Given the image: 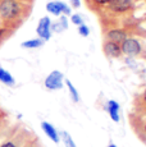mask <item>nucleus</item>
<instances>
[{
  "instance_id": "nucleus-9",
  "label": "nucleus",
  "mask_w": 146,
  "mask_h": 147,
  "mask_svg": "<svg viewBox=\"0 0 146 147\" xmlns=\"http://www.w3.org/2000/svg\"><path fill=\"white\" fill-rule=\"evenodd\" d=\"M41 128H43V131L45 132V134H46L47 137L53 141V142H55V143L59 142V133H58V131L50 123H47V121H43V123H41Z\"/></svg>"
},
{
  "instance_id": "nucleus-22",
  "label": "nucleus",
  "mask_w": 146,
  "mask_h": 147,
  "mask_svg": "<svg viewBox=\"0 0 146 147\" xmlns=\"http://www.w3.org/2000/svg\"><path fill=\"white\" fill-rule=\"evenodd\" d=\"M7 32H8V31H7V28H0V38H1L3 36H4Z\"/></svg>"
},
{
  "instance_id": "nucleus-11",
  "label": "nucleus",
  "mask_w": 146,
  "mask_h": 147,
  "mask_svg": "<svg viewBox=\"0 0 146 147\" xmlns=\"http://www.w3.org/2000/svg\"><path fill=\"white\" fill-rule=\"evenodd\" d=\"M0 82H3L4 84H8V86H14L16 84L14 77L1 67H0Z\"/></svg>"
},
{
  "instance_id": "nucleus-20",
  "label": "nucleus",
  "mask_w": 146,
  "mask_h": 147,
  "mask_svg": "<svg viewBox=\"0 0 146 147\" xmlns=\"http://www.w3.org/2000/svg\"><path fill=\"white\" fill-rule=\"evenodd\" d=\"M71 4H72L73 8H78L81 5V1L80 0H71Z\"/></svg>"
},
{
  "instance_id": "nucleus-21",
  "label": "nucleus",
  "mask_w": 146,
  "mask_h": 147,
  "mask_svg": "<svg viewBox=\"0 0 146 147\" xmlns=\"http://www.w3.org/2000/svg\"><path fill=\"white\" fill-rule=\"evenodd\" d=\"M141 100H142V104H144V105H146V88H145L144 94H142V96H141Z\"/></svg>"
},
{
  "instance_id": "nucleus-13",
  "label": "nucleus",
  "mask_w": 146,
  "mask_h": 147,
  "mask_svg": "<svg viewBox=\"0 0 146 147\" xmlns=\"http://www.w3.org/2000/svg\"><path fill=\"white\" fill-rule=\"evenodd\" d=\"M66 83H67V87H68L69 94H71L72 100L74 101V102H78V101H80V95H78V91L76 90V87L73 86V84L71 83V81H68V80L66 81Z\"/></svg>"
},
{
  "instance_id": "nucleus-8",
  "label": "nucleus",
  "mask_w": 146,
  "mask_h": 147,
  "mask_svg": "<svg viewBox=\"0 0 146 147\" xmlns=\"http://www.w3.org/2000/svg\"><path fill=\"white\" fill-rule=\"evenodd\" d=\"M106 37H108V41H113L117 42V44H122L123 41L127 38V33L123 30H112L106 33Z\"/></svg>"
},
{
  "instance_id": "nucleus-14",
  "label": "nucleus",
  "mask_w": 146,
  "mask_h": 147,
  "mask_svg": "<svg viewBox=\"0 0 146 147\" xmlns=\"http://www.w3.org/2000/svg\"><path fill=\"white\" fill-rule=\"evenodd\" d=\"M60 136H62V140H63V143L66 147H77L74 141H73V138L71 137V134H69L68 132H62Z\"/></svg>"
},
{
  "instance_id": "nucleus-5",
  "label": "nucleus",
  "mask_w": 146,
  "mask_h": 147,
  "mask_svg": "<svg viewBox=\"0 0 146 147\" xmlns=\"http://www.w3.org/2000/svg\"><path fill=\"white\" fill-rule=\"evenodd\" d=\"M46 10L49 13L54 14V16H60L62 13H64L66 16L71 14V8L67 4L62 1H50L46 4Z\"/></svg>"
},
{
  "instance_id": "nucleus-18",
  "label": "nucleus",
  "mask_w": 146,
  "mask_h": 147,
  "mask_svg": "<svg viewBox=\"0 0 146 147\" xmlns=\"http://www.w3.org/2000/svg\"><path fill=\"white\" fill-rule=\"evenodd\" d=\"M110 0H94L95 4H99V5H105V4H109Z\"/></svg>"
},
{
  "instance_id": "nucleus-1",
  "label": "nucleus",
  "mask_w": 146,
  "mask_h": 147,
  "mask_svg": "<svg viewBox=\"0 0 146 147\" xmlns=\"http://www.w3.org/2000/svg\"><path fill=\"white\" fill-rule=\"evenodd\" d=\"M22 7L17 0H0V18L5 22H13L21 16Z\"/></svg>"
},
{
  "instance_id": "nucleus-6",
  "label": "nucleus",
  "mask_w": 146,
  "mask_h": 147,
  "mask_svg": "<svg viewBox=\"0 0 146 147\" xmlns=\"http://www.w3.org/2000/svg\"><path fill=\"white\" fill-rule=\"evenodd\" d=\"M109 8L116 13H123L132 8V1L131 0H110Z\"/></svg>"
},
{
  "instance_id": "nucleus-7",
  "label": "nucleus",
  "mask_w": 146,
  "mask_h": 147,
  "mask_svg": "<svg viewBox=\"0 0 146 147\" xmlns=\"http://www.w3.org/2000/svg\"><path fill=\"white\" fill-rule=\"evenodd\" d=\"M104 53L109 58H118L122 54L120 44H117V42H113V41H106L104 44Z\"/></svg>"
},
{
  "instance_id": "nucleus-10",
  "label": "nucleus",
  "mask_w": 146,
  "mask_h": 147,
  "mask_svg": "<svg viewBox=\"0 0 146 147\" xmlns=\"http://www.w3.org/2000/svg\"><path fill=\"white\" fill-rule=\"evenodd\" d=\"M106 111L109 113L112 120L113 121H119V104L114 100H109L106 102Z\"/></svg>"
},
{
  "instance_id": "nucleus-17",
  "label": "nucleus",
  "mask_w": 146,
  "mask_h": 147,
  "mask_svg": "<svg viewBox=\"0 0 146 147\" xmlns=\"http://www.w3.org/2000/svg\"><path fill=\"white\" fill-rule=\"evenodd\" d=\"M0 147H18V143H17V140H12V141H7Z\"/></svg>"
},
{
  "instance_id": "nucleus-4",
  "label": "nucleus",
  "mask_w": 146,
  "mask_h": 147,
  "mask_svg": "<svg viewBox=\"0 0 146 147\" xmlns=\"http://www.w3.org/2000/svg\"><path fill=\"white\" fill-rule=\"evenodd\" d=\"M36 32L40 36L41 40H44V41L49 40L50 36H51V22H50L49 17H43L40 19L37 28H36Z\"/></svg>"
},
{
  "instance_id": "nucleus-12",
  "label": "nucleus",
  "mask_w": 146,
  "mask_h": 147,
  "mask_svg": "<svg viewBox=\"0 0 146 147\" xmlns=\"http://www.w3.org/2000/svg\"><path fill=\"white\" fill-rule=\"evenodd\" d=\"M43 44L44 40H41V38H32V40L22 42V47H24V49H37V47L43 46Z\"/></svg>"
},
{
  "instance_id": "nucleus-24",
  "label": "nucleus",
  "mask_w": 146,
  "mask_h": 147,
  "mask_svg": "<svg viewBox=\"0 0 146 147\" xmlns=\"http://www.w3.org/2000/svg\"><path fill=\"white\" fill-rule=\"evenodd\" d=\"M142 132H144V134L146 136V121H144V124H142Z\"/></svg>"
},
{
  "instance_id": "nucleus-25",
  "label": "nucleus",
  "mask_w": 146,
  "mask_h": 147,
  "mask_svg": "<svg viewBox=\"0 0 146 147\" xmlns=\"http://www.w3.org/2000/svg\"><path fill=\"white\" fill-rule=\"evenodd\" d=\"M108 147H117V146H116V145H113V143H112V145H109Z\"/></svg>"
},
{
  "instance_id": "nucleus-23",
  "label": "nucleus",
  "mask_w": 146,
  "mask_h": 147,
  "mask_svg": "<svg viewBox=\"0 0 146 147\" xmlns=\"http://www.w3.org/2000/svg\"><path fill=\"white\" fill-rule=\"evenodd\" d=\"M4 118H5V113L3 110H0V121L4 120Z\"/></svg>"
},
{
  "instance_id": "nucleus-26",
  "label": "nucleus",
  "mask_w": 146,
  "mask_h": 147,
  "mask_svg": "<svg viewBox=\"0 0 146 147\" xmlns=\"http://www.w3.org/2000/svg\"><path fill=\"white\" fill-rule=\"evenodd\" d=\"M27 147H33V146H27Z\"/></svg>"
},
{
  "instance_id": "nucleus-16",
  "label": "nucleus",
  "mask_w": 146,
  "mask_h": 147,
  "mask_svg": "<svg viewBox=\"0 0 146 147\" xmlns=\"http://www.w3.org/2000/svg\"><path fill=\"white\" fill-rule=\"evenodd\" d=\"M71 21L73 24H76V26H81V24H83V19L81 18L80 14H73L71 17Z\"/></svg>"
},
{
  "instance_id": "nucleus-19",
  "label": "nucleus",
  "mask_w": 146,
  "mask_h": 147,
  "mask_svg": "<svg viewBox=\"0 0 146 147\" xmlns=\"http://www.w3.org/2000/svg\"><path fill=\"white\" fill-rule=\"evenodd\" d=\"M60 23L63 24V27L67 30V27H68V23H67V18H66L64 16H63V17H60Z\"/></svg>"
},
{
  "instance_id": "nucleus-3",
  "label": "nucleus",
  "mask_w": 146,
  "mask_h": 147,
  "mask_svg": "<svg viewBox=\"0 0 146 147\" xmlns=\"http://www.w3.org/2000/svg\"><path fill=\"white\" fill-rule=\"evenodd\" d=\"M45 87L50 91L60 90L63 87V74L59 70H53L45 80Z\"/></svg>"
},
{
  "instance_id": "nucleus-2",
  "label": "nucleus",
  "mask_w": 146,
  "mask_h": 147,
  "mask_svg": "<svg viewBox=\"0 0 146 147\" xmlns=\"http://www.w3.org/2000/svg\"><path fill=\"white\" fill-rule=\"evenodd\" d=\"M120 49H122V53L126 54V55L137 56L141 53V45L136 38H126L120 44Z\"/></svg>"
},
{
  "instance_id": "nucleus-15",
  "label": "nucleus",
  "mask_w": 146,
  "mask_h": 147,
  "mask_svg": "<svg viewBox=\"0 0 146 147\" xmlns=\"http://www.w3.org/2000/svg\"><path fill=\"white\" fill-rule=\"evenodd\" d=\"M78 33H80L82 37H87V36L90 35L89 27L86 26V24H81V26H78Z\"/></svg>"
}]
</instances>
